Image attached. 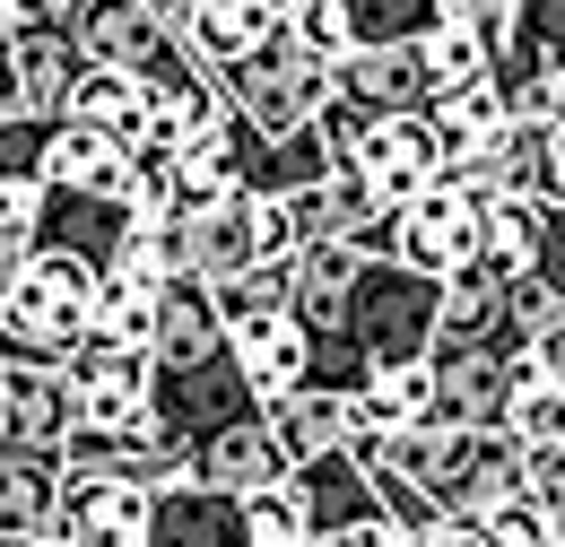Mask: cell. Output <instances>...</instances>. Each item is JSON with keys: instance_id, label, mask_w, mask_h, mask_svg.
Masks as SVG:
<instances>
[{"instance_id": "1", "label": "cell", "mask_w": 565, "mask_h": 547, "mask_svg": "<svg viewBox=\"0 0 565 547\" xmlns=\"http://www.w3.org/2000/svg\"><path fill=\"white\" fill-rule=\"evenodd\" d=\"M435 304H444V278L409 270L401 253H365L340 296V322L313 331V383L356 392L374 365H409L435 347Z\"/></svg>"}, {"instance_id": "2", "label": "cell", "mask_w": 565, "mask_h": 547, "mask_svg": "<svg viewBox=\"0 0 565 547\" xmlns=\"http://www.w3.org/2000/svg\"><path fill=\"white\" fill-rule=\"evenodd\" d=\"M356 452L409 470L444 513H488L531 470V452L504 426H401V435H356Z\"/></svg>"}, {"instance_id": "3", "label": "cell", "mask_w": 565, "mask_h": 547, "mask_svg": "<svg viewBox=\"0 0 565 547\" xmlns=\"http://www.w3.org/2000/svg\"><path fill=\"white\" fill-rule=\"evenodd\" d=\"M96 331V261L35 244L0 278V365H71Z\"/></svg>"}, {"instance_id": "4", "label": "cell", "mask_w": 565, "mask_h": 547, "mask_svg": "<svg viewBox=\"0 0 565 547\" xmlns=\"http://www.w3.org/2000/svg\"><path fill=\"white\" fill-rule=\"evenodd\" d=\"M217 87H226L235 122H253V131H296V122L322 114V96H331V62H322L313 44H296L287 18H279V35L253 44L244 62H226V69H217Z\"/></svg>"}, {"instance_id": "5", "label": "cell", "mask_w": 565, "mask_h": 547, "mask_svg": "<svg viewBox=\"0 0 565 547\" xmlns=\"http://www.w3.org/2000/svg\"><path fill=\"white\" fill-rule=\"evenodd\" d=\"M71 44H78V62L140 69L148 87L210 69L183 35H174V26H166V9H157V0H78V9H71Z\"/></svg>"}, {"instance_id": "6", "label": "cell", "mask_w": 565, "mask_h": 547, "mask_svg": "<svg viewBox=\"0 0 565 547\" xmlns=\"http://www.w3.org/2000/svg\"><path fill=\"white\" fill-rule=\"evenodd\" d=\"M262 409V392L244 383V365H235V347L217 340L210 356H183V365H157V383H148V417H157V435H174L183 452L217 435V426H235V417Z\"/></svg>"}, {"instance_id": "7", "label": "cell", "mask_w": 565, "mask_h": 547, "mask_svg": "<svg viewBox=\"0 0 565 547\" xmlns=\"http://www.w3.org/2000/svg\"><path fill=\"white\" fill-rule=\"evenodd\" d=\"M479 235H488V192H479L470 174H452V165H444L426 192H409V201L392 208V253L426 278L461 270V261L479 253Z\"/></svg>"}, {"instance_id": "8", "label": "cell", "mask_w": 565, "mask_h": 547, "mask_svg": "<svg viewBox=\"0 0 565 547\" xmlns=\"http://www.w3.org/2000/svg\"><path fill=\"white\" fill-rule=\"evenodd\" d=\"M340 157H349L356 174H365V192L383 208H401L409 192H426L435 174H444V139H435V122L418 114H365L349 139H340Z\"/></svg>"}, {"instance_id": "9", "label": "cell", "mask_w": 565, "mask_h": 547, "mask_svg": "<svg viewBox=\"0 0 565 547\" xmlns=\"http://www.w3.org/2000/svg\"><path fill=\"white\" fill-rule=\"evenodd\" d=\"M78 392V426H105V435H140L157 426L148 417V383H157V356L148 347H122V340H78V356L62 365Z\"/></svg>"}, {"instance_id": "10", "label": "cell", "mask_w": 565, "mask_h": 547, "mask_svg": "<svg viewBox=\"0 0 565 547\" xmlns=\"http://www.w3.org/2000/svg\"><path fill=\"white\" fill-rule=\"evenodd\" d=\"M71 435H78V392L62 365H0V452L62 461Z\"/></svg>"}, {"instance_id": "11", "label": "cell", "mask_w": 565, "mask_h": 547, "mask_svg": "<svg viewBox=\"0 0 565 547\" xmlns=\"http://www.w3.org/2000/svg\"><path fill=\"white\" fill-rule=\"evenodd\" d=\"M62 530L71 547H148V486L114 470H62Z\"/></svg>"}, {"instance_id": "12", "label": "cell", "mask_w": 565, "mask_h": 547, "mask_svg": "<svg viewBox=\"0 0 565 547\" xmlns=\"http://www.w3.org/2000/svg\"><path fill=\"white\" fill-rule=\"evenodd\" d=\"M131 226H140V208L122 192H78V183H44V208H35V244H62L78 261H96V270L122 253Z\"/></svg>"}, {"instance_id": "13", "label": "cell", "mask_w": 565, "mask_h": 547, "mask_svg": "<svg viewBox=\"0 0 565 547\" xmlns=\"http://www.w3.org/2000/svg\"><path fill=\"white\" fill-rule=\"evenodd\" d=\"M226 347H235V365H244V383H253L262 400L313 383V331L296 322V304H262V313L226 322Z\"/></svg>"}, {"instance_id": "14", "label": "cell", "mask_w": 565, "mask_h": 547, "mask_svg": "<svg viewBox=\"0 0 565 547\" xmlns=\"http://www.w3.org/2000/svg\"><path fill=\"white\" fill-rule=\"evenodd\" d=\"M148 547H253V522H244V495L201 479H174L148 495Z\"/></svg>"}, {"instance_id": "15", "label": "cell", "mask_w": 565, "mask_h": 547, "mask_svg": "<svg viewBox=\"0 0 565 547\" xmlns=\"http://www.w3.org/2000/svg\"><path fill=\"white\" fill-rule=\"evenodd\" d=\"M287 486L305 495V530H313V539L356 530V522H383V504H374V470H365V452H349V443H331V452L296 461Z\"/></svg>"}, {"instance_id": "16", "label": "cell", "mask_w": 565, "mask_h": 547, "mask_svg": "<svg viewBox=\"0 0 565 547\" xmlns=\"http://www.w3.org/2000/svg\"><path fill=\"white\" fill-rule=\"evenodd\" d=\"M426 365H435V417L426 426H495L522 356H495V347H426Z\"/></svg>"}, {"instance_id": "17", "label": "cell", "mask_w": 565, "mask_h": 547, "mask_svg": "<svg viewBox=\"0 0 565 547\" xmlns=\"http://www.w3.org/2000/svg\"><path fill=\"white\" fill-rule=\"evenodd\" d=\"M183 479L226 486V495H253V486L287 479V452H279V435H270V417L253 409V417H235V426H217V435H201V443L183 452Z\"/></svg>"}, {"instance_id": "18", "label": "cell", "mask_w": 565, "mask_h": 547, "mask_svg": "<svg viewBox=\"0 0 565 547\" xmlns=\"http://www.w3.org/2000/svg\"><path fill=\"white\" fill-rule=\"evenodd\" d=\"M166 26L210 69H226V62H244L253 44L279 35V0H166Z\"/></svg>"}, {"instance_id": "19", "label": "cell", "mask_w": 565, "mask_h": 547, "mask_svg": "<svg viewBox=\"0 0 565 547\" xmlns=\"http://www.w3.org/2000/svg\"><path fill=\"white\" fill-rule=\"evenodd\" d=\"M262 417H270V435H279L287 470L313 461V452H331V443H356V400L331 392V383H296L279 400H262Z\"/></svg>"}, {"instance_id": "20", "label": "cell", "mask_w": 565, "mask_h": 547, "mask_svg": "<svg viewBox=\"0 0 565 547\" xmlns=\"http://www.w3.org/2000/svg\"><path fill=\"white\" fill-rule=\"evenodd\" d=\"M226 340V313H217V287L192 270H174L157 287V331H148V356L157 365H183V356H210Z\"/></svg>"}, {"instance_id": "21", "label": "cell", "mask_w": 565, "mask_h": 547, "mask_svg": "<svg viewBox=\"0 0 565 547\" xmlns=\"http://www.w3.org/2000/svg\"><path fill=\"white\" fill-rule=\"evenodd\" d=\"M565 78V0H513L495 26V87Z\"/></svg>"}, {"instance_id": "22", "label": "cell", "mask_w": 565, "mask_h": 547, "mask_svg": "<svg viewBox=\"0 0 565 547\" xmlns=\"http://www.w3.org/2000/svg\"><path fill=\"white\" fill-rule=\"evenodd\" d=\"M78 44L71 26H9V78H18V114H62L78 78Z\"/></svg>"}, {"instance_id": "23", "label": "cell", "mask_w": 565, "mask_h": 547, "mask_svg": "<svg viewBox=\"0 0 565 547\" xmlns=\"http://www.w3.org/2000/svg\"><path fill=\"white\" fill-rule=\"evenodd\" d=\"M62 114H78V122H96L105 139H122L131 157L148 148V78L140 69H105V62H87L71 78V105Z\"/></svg>"}, {"instance_id": "24", "label": "cell", "mask_w": 565, "mask_h": 547, "mask_svg": "<svg viewBox=\"0 0 565 547\" xmlns=\"http://www.w3.org/2000/svg\"><path fill=\"white\" fill-rule=\"evenodd\" d=\"M122 174H131V148L122 139H105L96 122H78V114H53V131H44V183L122 192Z\"/></svg>"}, {"instance_id": "25", "label": "cell", "mask_w": 565, "mask_h": 547, "mask_svg": "<svg viewBox=\"0 0 565 547\" xmlns=\"http://www.w3.org/2000/svg\"><path fill=\"white\" fill-rule=\"evenodd\" d=\"M426 122L444 139V165H470V157L504 131V87H495V69L488 78H461V87H435V96H426Z\"/></svg>"}, {"instance_id": "26", "label": "cell", "mask_w": 565, "mask_h": 547, "mask_svg": "<svg viewBox=\"0 0 565 547\" xmlns=\"http://www.w3.org/2000/svg\"><path fill=\"white\" fill-rule=\"evenodd\" d=\"M349 400H356V435L426 426V417H435V365H426V356H409V365H374Z\"/></svg>"}, {"instance_id": "27", "label": "cell", "mask_w": 565, "mask_h": 547, "mask_svg": "<svg viewBox=\"0 0 565 547\" xmlns=\"http://www.w3.org/2000/svg\"><path fill=\"white\" fill-rule=\"evenodd\" d=\"M62 522V461H26V452H0V547L35 539Z\"/></svg>"}, {"instance_id": "28", "label": "cell", "mask_w": 565, "mask_h": 547, "mask_svg": "<svg viewBox=\"0 0 565 547\" xmlns=\"http://www.w3.org/2000/svg\"><path fill=\"white\" fill-rule=\"evenodd\" d=\"M313 201H322V235H340L356 253H392V208L365 192V174L349 157H331V174L313 183Z\"/></svg>"}, {"instance_id": "29", "label": "cell", "mask_w": 565, "mask_h": 547, "mask_svg": "<svg viewBox=\"0 0 565 547\" xmlns=\"http://www.w3.org/2000/svg\"><path fill=\"white\" fill-rule=\"evenodd\" d=\"M522 452H557L565 443V383L548 374V365H513V392H504V417H495Z\"/></svg>"}, {"instance_id": "30", "label": "cell", "mask_w": 565, "mask_h": 547, "mask_svg": "<svg viewBox=\"0 0 565 547\" xmlns=\"http://www.w3.org/2000/svg\"><path fill=\"white\" fill-rule=\"evenodd\" d=\"M166 174H174V208H210V201H226V192H244L235 131L217 122L210 139H183V148H166Z\"/></svg>"}, {"instance_id": "31", "label": "cell", "mask_w": 565, "mask_h": 547, "mask_svg": "<svg viewBox=\"0 0 565 547\" xmlns=\"http://www.w3.org/2000/svg\"><path fill=\"white\" fill-rule=\"evenodd\" d=\"M157 287H166V278L131 270V261H114V270H96V340L148 347V331H157Z\"/></svg>"}, {"instance_id": "32", "label": "cell", "mask_w": 565, "mask_h": 547, "mask_svg": "<svg viewBox=\"0 0 565 547\" xmlns=\"http://www.w3.org/2000/svg\"><path fill=\"white\" fill-rule=\"evenodd\" d=\"M418 62L435 87H461V78H488L495 69V26H470V18H435L418 35Z\"/></svg>"}, {"instance_id": "33", "label": "cell", "mask_w": 565, "mask_h": 547, "mask_svg": "<svg viewBox=\"0 0 565 547\" xmlns=\"http://www.w3.org/2000/svg\"><path fill=\"white\" fill-rule=\"evenodd\" d=\"M349 452H356V443H349ZM365 470H374V504H383V522H392V539H401V547H426L444 522H452L409 470H392V461H365Z\"/></svg>"}, {"instance_id": "34", "label": "cell", "mask_w": 565, "mask_h": 547, "mask_svg": "<svg viewBox=\"0 0 565 547\" xmlns=\"http://www.w3.org/2000/svg\"><path fill=\"white\" fill-rule=\"evenodd\" d=\"M244 522H253V547H305L313 539V530H305V495L287 479L253 486V495H244Z\"/></svg>"}, {"instance_id": "35", "label": "cell", "mask_w": 565, "mask_h": 547, "mask_svg": "<svg viewBox=\"0 0 565 547\" xmlns=\"http://www.w3.org/2000/svg\"><path fill=\"white\" fill-rule=\"evenodd\" d=\"M340 9H349L356 44H409L435 26V0H340Z\"/></svg>"}, {"instance_id": "36", "label": "cell", "mask_w": 565, "mask_h": 547, "mask_svg": "<svg viewBox=\"0 0 565 547\" xmlns=\"http://www.w3.org/2000/svg\"><path fill=\"white\" fill-rule=\"evenodd\" d=\"M279 18H287V35H296V44H313L322 62H340V53L356 44V35H349V9H340V0H279Z\"/></svg>"}, {"instance_id": "37", "label": "cell", "mask_w": 565, "mask_h": 547, "mask_svg": "<svg viewBox=\"0 0 565 547\" xmlns=\"http://www.w3.org/2000/svg\"><path fill=\"white\" fill-rule=\"evenodd\" d=\"M44 131L53 114H0V174H44Z\"/></svg>"}, {"instance_id": "38", "label": "cell", "mask_w": 565, "mask_h": 547, "mask_svg": "<svg viewBox=\"0 0 565 547\" xmlns=\"http://www.w3.org/2000/svg\"><path fill=\"white\" fill-rule=\"evenodd\" d=\"M479 522H488L504 547H548V513L531 504V486H513V495H504V504H488Z\"/></svg>"}, {"instance_id": "39", "label": "cell", "mask_w": 565, "mask_h": 547, "mask_svg": "<svg viewBox=\"0 0 565 547\" xmlns=\"http://www.w3.org/2000/svg\"><path fill=\"white\" fill-rule=\"evenodd\" d=\"M531 278L565 304V201H540V235H531Z\"/></svg>"}, {"instance_id": "40", "label": "cell", "mask_w": 565, "mask_h": 547, "mask_svg": "<svg viewBox=\"0 0 565 547\" xmlns=\"http://www.w3.org/2000/svg\"><path fill=\"white\" fill-rule=\"evenodd\" d=\"M522 486H531V504L548 513V539L565 547V443H557V452H531V470H522Z\"/></svg>"}, {"instance_id": "41", "label": "cell", "mask_w": 565, "mask_h": 547, "mask_svg": "<svg viewBox=\"0 0 565 547\" xmlns=\"http://www.w3.org/2000/svg\"><path fill=\"white\" fill-rule=\"evenodd\" d=\"M531 365H548V374L565 383V304L548 313V322H540V331H531Z\"/></svg>"}, {"instance_id": "42", "label": "cell", "mask_w": 565, "mask_h": 547, "mask_svg": "<svg viewBox=\"0 0 565 547\" xmlns=\"http://www.w3.org/2000/svg\"><path fill=\"white\" fill-rule=\"evenodd\" d=\"M426 547H504V539H495V530L479 522V513H452V522H444V530H435Z\"/></svg>"}, {"instance_id": "43", "label": "cell", "mask_w": 565, "mask_h": 547, "mask_svg": "<svg viewBox=\"0 0 565 547\" xmlns=\"http://www.w3.org/2000/svg\"><path fill=\"white\" fill-rule=\"evenodd\" d=\"M540 201H565V122H548V157H540Z\"/></svg>"}, {"instance_id": "44", "label": "cell", "mask_w": 565, "mask_h": 547, "mask_svg": "<svg viewBox=\"0 0 565 547\" xmlns=\"http://www.w3.org/2000/svg\"><path fill=\"white\" fill-rule=\"evenodd\" d=\"M513 0H435V18H470V26H504Z\"/></svg>"}, {"instance_id": "45", "label": "cell", "mask_w": 565, "mask_h": 547, "mask_svg": "<svg viewBox=\"0 0 565 547\" xmlns=\"http://www.w3.org/2000/svg\"><path fill=\"white\" fill-rule=\"evenodd\" d=\"M305 547H401L392 522H356V530H331V539H305Z\"/></svg>"}, {"instance_id": "46", "label": "cell", "mask_w": 565, "mask_h": 547, "mask_svg": "<svg viewBox=\"0 0 565 547\" xmlns=\"http://www.w3.org/2000/svg\"><path fill=\"white\" fill-rule=\"evenodd\" d=\"M26 253H35V226H0V278L18 270V261H26Z\"/></svg>"}, {"instance_id": "47", "label": "cell", "mask_w": 565, "mask_h": 547, "mask_svg": "<svg viewBox=\"0 0 565 547\" xmlns=\"http://www.w3.org/2000/svg\"><path fill=\"white\" fill-rule=\"evenodd\" d=\"M157 9H166V0H157Z\"/></svg>"}, {"instance_id": "48", "label": "cell", "mask_w": 565, "mask_h": 547, "mask_svg": "<svg viewBox=\"0 0 565 547\" xmlns=\"http://www.w3.org/2000/svg\"><path fill=\"white\" fill-rule=\"evenodd\" d=\"M548 547H557V539H548Z\"/></svg>"}]
</instances>
